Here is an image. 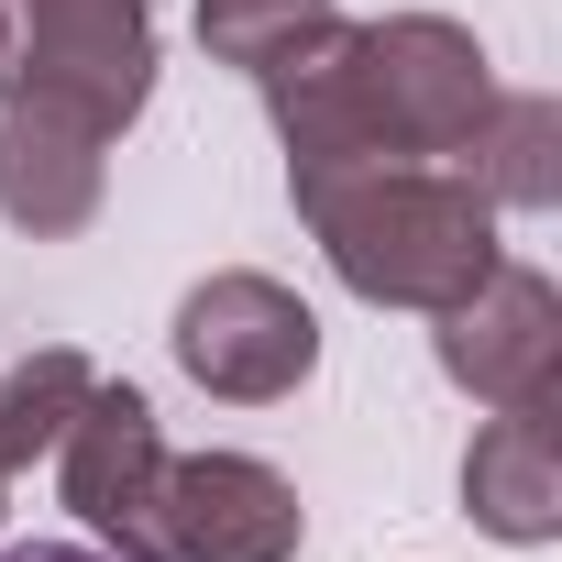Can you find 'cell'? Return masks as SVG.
<instances>
[{
    "instance_id": "cell-1",
    "label": "cell",
    "mask_w": 562,
    "mask_h": 562,
    "mask_svg": "<svg viewBox=\"0 0 562 562\" xmlns=\"http://www.w3.org/2000/svg\"><path fill=\"white\" fill-rule=\"evenodd\" d=\"M254 89L288 144V188H321L353 166H463L474 122L496 111V56L441 12H386L331 23Z\"/></svg>"
},
{
    "instance_id": "cell-2",
    "label": "cell",
    "mask_w": 562,
    "mask_h": 562,
    "mask_svg": "<svg viewBox=\"0 0 562 562\" xmlns=\"http://www.w3.org/2000/svg\"><path fill=\"white\" fill-rule=\"evenodd\" d=\"M288 199L364 310H452L507 254L496 243L507 210L463 166H353V177H321V188H288Z\"/></svg>"
},
{
    "instance_id": "cell-3",
    "label": "cell",
    "mask_w": 562,
    "mask_h": 562,
    "mask_svg": "<svg viewBox=\"0 0 562 562\" xmlns=\"http://www.w3.org/2000/svg\"><path fill=\"white\" fill-rule=\"evenodd\" d=\"M0 100H56L122 144L155 100V0H0Z\"/></svg>"
},
{
    "instance_id": "cell-4",
    "label": "cell",
    "mask_w": 562,
    "mask_h": 562,
    "mask_svg": "<svg viewBox=\"0 0 562 562\" xmlns=\"http://www.w3.org/2000/svg\"><path fill=\"white\" fill-rule=\"evenodd\" d=\"M177 364L199 397H232V408H276L321 375V310L299 288H276L254 265H221L177 299Z\"/></svg>"
},
{
    "instance_id": "cell-5",
    "label": "cell",
    "mask_w": 562,
    "mask_h": 562,
    "mask_svg": "<svg viewBox=\"0 0 562 562\" xmlns=\"http://www.w3.org/2000/svg\"><path fill=\"white\" fill-rule=\"evenodd\" d=\"M299 485L254 452H166L144 562H299Z\"/></svg>"
},
{
    "instance_id": "cell-6",
    "label": "cell",
    "mask_w": 562,
    "mask_h": 562,
    "mask_svg": "<svg viewBox=\"0 0 562 562\" xmlns=\"http://www.w3.org/2000/svg\"><path fill=\"white\" fill-rule=\"evenodd\" d=\"M430 321H441L430 353H441V375H452L474 408H529V397L562 386V288H551L540 265L496 254L474 288H463L452 310H430Z\"/></svg>"
},
{
    "instance_id": "cell-7",
    "label": "cell",
    "mask_w": 562,
    "mask_h": 562,
    "mask_svg": "<svg viewBox=\"0 0 562 562\" xmlns=\"http://www.w3.org/2000/svg\"><path fill=\"white\" fill-rule=\"evenodd\" d=\"M56 474H67V507L111 540V562H144V529H155V485H166V419L144 386H89L67 441H56Z\"/></svg>"
},
{
    "instance_id": "cell-8",
    "label": "cell",
    "mask_w": 562,
    "mask_h": 562,
    "mask_svg": "<svg viewBox=\"0 0 562 562\" xmlns=\"http://www.w3.org/2000/svg\"><path fill=\"white\" fill-rule=\"evenodd\" d=\"M100 188H111V133L56 111V100H0V221L34 232V243H67L100 221Z\"/></svg>"
},
{
    "instance_id": "cell-9",
    "label": "cell",
    "mask_w": 562,
    "mask_h": 562,
    "mask_svg": "<svg viewBox=\"0 0 562 562\" xmlns=\"http://www.w3.org/2000/svg\"><path fill=\"white\" fill-rule=\"evenodd\" d=\"M463 507H474V529L507 540V551H540V540L562 529V430H551V397L496 408V419L474 430V452H463Z\"/></svg>"
},
{
    "instance_id": "cell-10",
    "label": "cell",
    "mask_w": 562,
    "mask_h": 562,
    "mask_svg": "<svg viewBox=\"0 0 562 562\" xmlns=\"http://www.w3.org/2000/svg\"><path fill=\"white\" fill-rule=\"evenodd\" d=\"M463 177H474L496 210H551V199H562V100L496 89V111H485L474 144H463Z\"/></svg>"
},
{
    "instance_id": "cell-11",
    "label": "cell",
    "mask_w": 562,
    "mask_h": 562,
    "mask_svg": "<svg viewBox=\"0 0 562 562\" xmlns=\"http://www.w3.org/2000/svg\"><path fill=\"white\" fill-rule=\"evenodd\" d=\"M89 386H100V364L67 353V342H45V353H23L12 375H0V474H23L34 452H56Z\"/></svg>"
},
{
    "instance_id": "cell-12",
    "label": "cell",
    "mask_w": 562,
    "mask_h": 562,
    "mask_svg": "<svg viewBox=\"0 0 562 562\" xmlns=\"http://www.w3.org/2000/svg\"><path fill=\"white\" fill-rule=\"evenodd\" d=\"M331 23H342V0H199L210 67H243V78H276L299 45H321Z\"/></svg>"
},
{
    "instance_id": "cell-13",
    "label": "cell",
    "mask_w": 562,
    "mask_h": 562,
    "mask_svg": "<svg viewBox=\"0 0 562 562\" xmlns=\"http://www.w3.org/2000/svg\"><path fill=\"white\" fill-rule=\"evenodd\" d=\"M0 562H111V551H78V540H23V551H0Z\"/></svg>"
},
{
    "instance_id": "cell-14",
    "label": "cell",
    "mask_w": 562,
    "mask_h": 562,
    "mask_svg": "<svg viewBox=\"0 0 562 562\" xmlns=\"http://www.w3.org/2000/svg\"><path fill=\"white\" fill-rule=\"evenodd\" d=\"M0 496H12V474H0Z\"/></svg>"
}]
</instances>
